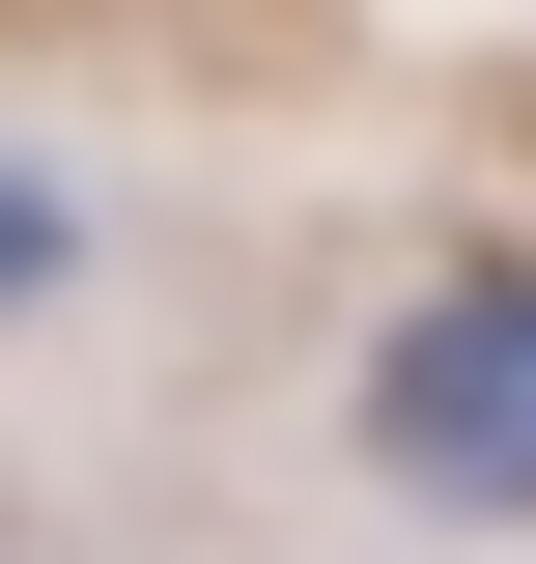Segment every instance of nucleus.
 <instances>
[{
    "instance_id": "2",
    "label": "nucleus",
    "mask_w": 536,
    "mask_h": 564,
    "mask_svg": "<svg viewBox=\"0 0 536 564\" xmlns=\"http://www.w3.org/2000/svg\"><path fill=\"white\" fill-rule=\"evenodd\" d=\"M85 226H57V170H29V141H0V311H29V282H57Z\"/></svg>"
},
{
    "instance_id": "1",
    "label": "nucleus",
    "mask_w": 536,
    "mask_h": 564,
    "mask_svg": "<svg viewBox=\"0 0 536 564\" xmlns=\"http://www.w3.org/2000/svg\"><path fill=\"white\" fill-rule=\"evenodd\" d=\"M367 452H396L424 508H536V254L424 282L396 339H367Z\"/></svg>"
}]
</instances>
